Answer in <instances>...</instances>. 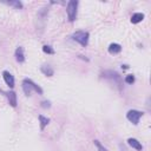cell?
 Instances as JSON below:
<instances>
[{
	"instance_id": "obj_1",
	"label": "cell",
	"mask_w": 151,
	"mask_h": 151,
	"mask_svg": "<svg viewBox=\"0 0 151 151\" xmlns=\"http://www.w3.org/2000/svg\"><path fill=\"white\" fill-rule=\"evenodd\" d=\"M22 90H24V92H25L26 96H29L31 92H32V90H34V91L38 92L39 94H42V88H41L39 85H37L35 83H33V81H32L31 79H28V78H26V79L22 80Z\"/></svg>"
},
{
	"instance_id": "obj_2",
	"label": "cell",
	"mask_w": 151,
	"mask_h": 151,
	"mask_svg": "<svg viewBox=\"0 0 151 151\" xmlns=\"http://www.w3.org/2000/svg\"><path fill=\"white\" fill-rule=\"evenodd\" d=\"M66 12H67V18L68 21H74L77 18V12H78V1L77 0H70L66 6Z\"/></svg>"
},
{
	"instance_id": "obj_3",
	"label": "cell",
	"mask_w": 151,
	"mask_h": 151,
	"mask_svg": "<svg viewBox=\"0 0 151 151\" xmlns=\"http://www.w3.org/2000/svg\"><path fill=\"white\" fill-rule=\"evenodd\" d=\"M72 39L77 42H79L81 46H87L88 44V32L85 31H77L76 33L72 34Z\"/></svg>"
},
{
	"instance_id": "obj_4",
	"label": "cell",
	"mask_w": 151,
	"mask_h": 151,
	"mask_svg": "<svg viewBox=\"0 0 151 151\" xmlns=\"http://www.w3.org/2000/svg\"><path fill=\"white\" fill-rule=\"evenodd\" d=\"M142 116H143V112H140V111H138V110H130V111H127V113H126V118H127L132 124H134V125L138 124V122H139V119L142 118Z\"/></svg>"
},
{
	"instance_id": "obj_5",
	"label": "cell",
	"mask_w": 151,
	"mask_h": 151,
	"mask_svg": "<svg viewBox=\"0 0 151 151\" xmlns=\"http://www.w3.org/2000/svg\"><path fill=\"white\" fill-rule=\"evenodd\" d=\"M2 78H4L5 83H6L11 88L14 87V77H13L8 71H4V72H2Z\"/></svg>"
},
{
	"instance_id": "obj_6",
	"label": "cell",
	"mask_w": 151,
	"mask_h": 151,
	"mask_svg": "<svg viewBox=\"0 0 151 151\" xmlns=\"http://www.w3.org/2000/svg\"><path fill=\"white\" fill-rule=\"evenodd\" d=\"M5 94H6L7 99H8V103H9V105H11L12 107H15V106H17V104H18V101H17V94H15V92H14V91H9V92H5Z\"/></svg>"
},
{
	"instance_id": "obj_7",
	"label": "cell",
	"mask_w": 151,
	"mask_h": 151,
	"mask_svg": "<svg viewBox=\"0 0 151 151\" xmlns=\"http://www.w3.org/2000/svg\"><path fill=\"white\" fill-rule=\"evenodd\" d=\"M15 60L18 61V63H24L25 61V54H24V48L22 47H18L17 50H15Z\"/></svg>"
},
{
	"instance_id": "obj_8",
	"label": "cell",
	"mask_w": 151,
	"mask_h": 151,
	"mask_svg": "<svg viewBox=\"0 0 151 151\" xmlns=\"http://www.w3.org/2000/svg\"><path fill=\"white\" fill-rule=\"evenodd\" d=\"M127 144H129L131 147H133V149H136V150H138V151H140V150L143 149L140 142H138L136 138H129V139H127Z\"/></svg>"
},
{
	"instance_id": "obj_9",
	"label": "cell",
	"mask_w": 151,
	"mask_h": 151,
	"mask_svg": "<svg viewBox=\"0 0 151 151\" xmlns=\"http://www.w3.org/2000/svg\"><path fill=\"white\" fill-rule=\"evenodd\" d=\"M120 51H122V46L119 44H116V42L110 44V46H109V53L110 54H118Z\"/></svg>"
},
{
	"instance_id": "obj_10",
	"label": "cell",
	"mask_w": 151,
	"mask_h": 151,
	"mask_svg": "<svg viewBox=\"0 0 151 151\" xmlns=\"http://www.w3.org/2000/svg\"><path fill=\"white\" fill-rule=\"evenodd\" d=\"M40 71H41L45 76H47V77L53 76V68H52L50 65H42V66L40 67Z\"/></svg>"
},
{
	"instance_id": "obj_11",
	"label": "cell",
	"mask_w": 151,
	"mask_h": 151,
	"mask_svg": "<svg viewBox=\"0 0 151 151\" xmlns=\"http://www.w3.org/2000/svg\"><path fill=\"white\" fill-rule=\"evenodd\" d=\"M38 118H39V123H40V130H44L46 127V125L50 123V118L44 117L42 114H39Z\"/></svg>"
},
{
	"instance_id": "obj_12",
	"label": "cell",
	"mask_w": 151,
	"mask_h": 151,
	"mask_svg": "<svg viewBox=\"0 0 151 151\" xmlns=\"http://www.w3.org/2000/svg\"><path fill=\"white\" fill-rule=\"evenodd\" d=\"M143 19H144V14H143V13H134V14H132V17H131V22H132V24H138V22H140Z\"/></svg>"
},
{
	"instance_id": "obj_13",
	"label": "cell",
	"mask_w": 151,
	"mask_h": 151,
	"mask_svg": "<svg viewBox=\"0 0 151 151\" xmlns=\"http://www.w3.org/2000/svg\"><path fill=\"white\" fill-rule=\"evenodd\" d=\"M42 51H44L45 53H47V54H54V50H53L50 45H44V46H42Z\"/></svg>"
},
{
	"instance_id": "obj_14",
	"label": "cell",
	"mask_w": 151,
	"mask_h": 151,
	"mask_svg": "<svg viewBox=\"0 0 151 151\" xmlns=\"http://www.w3.org/2000/svg\"><path fill=\"white\" fill-rule=\"evenodd\" d=\"M93 143H94V145L97 146V149H98V151H107V149L105 147V146H103L101 144H100V142L99 140H93Z\"/></svg>"
},
{
	"instance_id": "obj_15",
	"label": "cell",
	"mask_w": 151,
	"mask_h": 151,
	"mask_svg": "<svg viewBox=\"0 0 151 151\" xmlns=\"http://www.w3.org/2000/svg\"><path fill=\"white\" fill-rule=\"evenodd\" d=\"M7 4L11 5V6H14V7H17V8H22V4H21L20 1H8Z\"/></svg>"
},
{
	"instance_id": "obj_16",
	"label": "cell",
	"mask_w": 151,
	"mask_h": 151,
	"mask_svg": "<svg viewBox=\"0 0 151 151\" xmlns=\"http://www.w3.org/2000/svg\"><path fill=\"white\" fill-rule=\"evenodd\" d=\"M125 81H126L127 84H132V83H134V77H133L132 74H127V76L125 77Z\"/></svg>"
},
{
	"instance_id": "obj_17",
	"label": "cell",
	"mask_w": 151,
	"mask_h": 151,
	"mask_svg": "<svg viewBox=\"0 0 151 151\" xmlns=\"http://www.w3.org/2000/svg\"><path fill=\"white\" fill-rule=\"evenodd\" d=\"M41 106L45 107V109H46V107H50V106H51V103H50L48 100H45V101L41 103Z\"/></svg>"
}]
</instances>
